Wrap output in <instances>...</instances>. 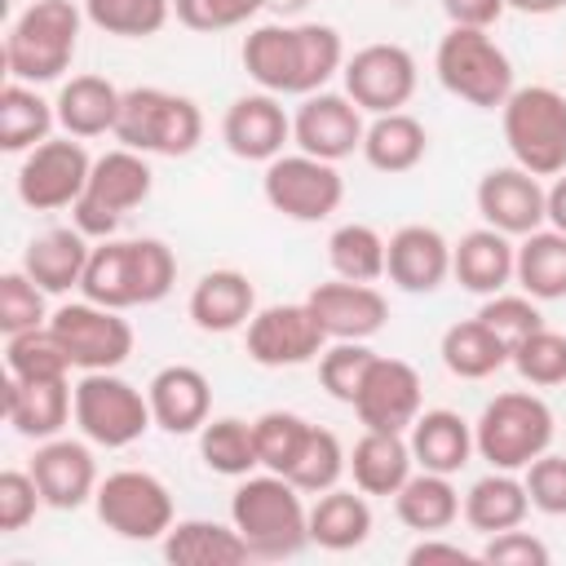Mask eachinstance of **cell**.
<instances>
[{
  "mask_svg": "<svg viewBox=\"0 0 566 566\" xmlns=\"http://www.w3.org/2000/svg\"><path fill=\"white\" fill-rule=\"evenodd\" d=\"M177 283V256L159 239H102L84 265L80 292L106 310L155 305Z\"/></svg>",
  "mask_w": 566,
  "mask_h": 566,
  "instance_id": "cell-1",
  "label": "cell"
},
{
  "mask_svg": "<svg viewBox=\"0 0 566 566\" xmlns=\"http://www.w3.org/2000/svg\"><path fill=\"white\" fill-rule=\"evenodd\" d=\"M230 522L261 562L296 557L310 544V509L283 473H248L230 495Z\"/></svg>",
  "mask_w": 566,
  "mask_h": 566,
  "instance_id": "cell-2",
  "label": "cell"
},
{
  "mask_svg": "<svg viewBox=\"0 0 566 566\" xmlns=\"http://www.w3.org/2000/svg\"><path fill=\"white\" fill-rule=\"evenodd\" d=\"M80 22L84 4L75 0H31L4 35L9 75L22 84H49L71 71V57L80 49Z\"/></svg>",
  "mask_w": 566,
  "mask_h": 566,
  "instance_id": "cell-3",
  "label": "cell"
},
{
  "mask_svg": "<svg viewBox=\"0 0 566 566\" xmlns=\"http://www.w3.org/2000/svg\"><path fill=\"white\" fill-rule=\"evenodd\" d=\"M115 137L128 150L177 159V155H190L203 142V115H199V106L190 97L155 88V84H142V88L124 93L119 119H115Z\"/></svg>",
  "mask_w": 566,
  "mask_h": 566,
  "instance_id": "cell-4",
  "label": "cell"
},
{
  "mask_svg": "<svg viewBox=\"0 0 566 566\" xmlns=\"http://www.w3.org/2000/svg\"><path fill=\"white\" fill-rule=\"evenodd\" d=\"M473 442H478V455L491 464V469H526L535 455L548 451L553 442V411L539 394H526V389H509V394H495L478 424H473Z\"/></svg>",
  "mask_w": 566,
  "mask_h": 566,
  "instance_id": "cell-5",
  "label": "cell"
},
{
  "mask_svg": "<svg viewBox=\"0 0 566 566\" xmlns=\"http://www.w3.org/2000/svg\"><path fill=\"white\" fill-rule=\"evenodd\" d=\"M500 115H504V142L517 168L535 177L566 172V97L557 88L548 84L513 88Z\"/></svg>",
  "mask_w": 566,
  "mask_h": 566,
  "instance_id": "cell-6",
  "label": "cell"
},
{
  "mask_svg": "<svg viewBox=\"0 0 566 566\" xmlns=\"http://www.w3.org/2000/svg\"><path fill=\"white\" fill-rule=\"evenodd\" d=\"M433 71H438V80H442V88L451 97H460V102H469L478 111H495L513 93L509 53L486 31H473V27H451L438 40Z\"/></svg>",
  "mask_w": 566,
  "mask_h": 566,
  "instance_id": "cell-7",
  "label": "cell"
},
{
  "mask_svg": "<svg viewBox=\"0 0 566 566\" xmlns=\"http://www.w3.org/2000/svg\"><path fill=\"white\" fill-rule=\"evenodd\" d=\"M150 164L142 150H128V146H115L106 155L93 159V172H88V186L84 195L75 199V226L88 234V239H111L119 217L133 212L137 203L150 199Z\"/></svg>",
  "mask_w": 566,
  "mask_h": 566,
  "instance_id": "cell-8",
  "label": "cell"
},
{
  "mask_svg": "<svg viewBox=\"0 0 566 566\" xmlns=\"http://www.w3.org/2000/svg\"><path fill=\"white\" fill-rule=\"evenodd\" d=\"M75 424L88 442L106 447V451H119V447H133L150 424V398L119 380L115 371H84L80 385H75Z\"/></svg>",
  "mask_w": 566,
  "mask_h": 566,
  "instance_id": "cell-9",
  "label": "cell"
},
{
  "mask_svg": "<svg viewBox=\"0 0 566 566\" xmlns=\"http://www.w3.org/2000/svg\"><path fill=\"white\" fill-rule=\"evenodd\" d=\"M97 517L119 539H164L172 531V491L146 469H115L97 482Z\"/></svg>",
  "mask_w": 566,
  "mask_h": 566,
  "instance_id": "cell-10",
  "label": "cell"
},
{
  "mask_svg": "<svg viewBox=\"0 0 566 566\" xmlns=\"http://www.w3.org/2000/svg\"><path fill=\"white\" fill-rule=\"evenodd\" d=\"M261 195L274 212L292 217V221H323L340 208L345 181H340L336 164L296 150V155H279V159L265 164Z\"/></svg>",
  "mask_w": 566,
  "mask_h": 566,
  "instance_id": "cell-11",
  "label": "cell"
},
{
  "mask_svg": "<svg viewBox=\"0 0 566 566\" xmlns=\"http://www.w3.org/2000/svg\"><path fill=\"white\" fill-rule=\"evenodd\" d=\"M119 314L124 310H106L97 301H71L49 318V327L62 340L71 367H80V371H115L133 354V327Z\"/></svg>",
  "mask_w": 566,
  "mask_h": 566,
  "instance_id": "cell-12",
  "label": "cell"
},
{
  "mask_svg": "<svg viewBox=\"0 0 566 566\" xmlns=\"http://www.w3.org/2000/svg\"><path fill=\"white\" fill-rule=\"evenodd\" d=\"M88 172H93V159L80 146V137L40 142L27 150V159L18 168V199L35 212L75 208V199L88 186Z\"/></svg>",
  "mask_w": 566,
  "mask_h": 566,
  "instance_id": "cell-13",
  "label": "cell"
},
{
  "mask_svg": "<svg viewBox=\"0 0 566 566\" xmlns=\"http://www.w3.org/2000/svg\"><path fill=\"white\" fill-rule=\"evenodd\" d=\"M340 75L349 102L367 115L402 111L416 93V57L402 44H363L354 57H345Z\"/></svg>",
  "mask_w": 566,
  "mask_h": 566,
  "instance_id": "cell-14",
  "label": "cell"
},
{
  "mask_svg": "<svg viewBox=\"0 0 566 566\" xmlns=\"http://www.w3.org/2000/svg\"><path fill=\"white\" fill-rule=\"evenodd\" d=\"M327 345L323 323L305 301L292 305H265L248 318V358L261 367H301L314 363Z\"/></svg>",
  "mask_w": 566,
  "mask_h": 566,
  "instance_id": "cell-15",
  "label": "cell"
},
{
  "mask_svg": "<svg viewBox=\"0 0 566 566\" xmlns=\"http://www.w3.org/2000/svg\"><path fill=\"white\" fill-rule=\"evenodd\" d=\"M473 199H478L482 221L495 226V230L509 234V239H513V234L526 239L531 230H539V226L548 221V190L539 186L535 172H526V168H517V164H513V168H491V172H482Z\"/></svg>",
  "mask_w": 566,
  "mask_h": 566,
  "instance_id": "cell-16",
  "label": "cell"
},
{
  "mask_svg": "<svg viewBox=\"0 0 566 566\" xmlns=\"http://www.w3.org/2000/svg\"><path fill=\"white\" fill-rule=\"evenodd\" d=\"M363 133H367V124H363V111L349 102V93H323L318 88L301 102V111L292 119V142L305 155L327 159V164L363 150Z\"/></svg>",
  "mask_w": 566,
  "mask_h": 566,
  "instance_id": "cell-17",
  "label": "cell"
},
{
  "mask_svg": "<svg viewBox=\"0 0 566 566\" xmlns=\"http://www.w3.org/2000/svg\"><path fill=\"white\" fill-rule=\"evenodd\" d=\"M354 411L363 420V429H380V433H407L411 420L420 416V371L402 358H385L376 354Z\"/></svg>",
  "mask_w": 566,
  "mask_h": 566,
  "instance_id": "cell-18",
  "label": "cell"
},
{
  "mask_svg": "<svg viewBox=\"0 0 566 566\" xmlns=\"http://www.w3.org/2000/svg\"><path fill=\"white\" fill-rule=\"evenodd\" d=\"M292 137V119L283 111V102L274 93H248V97H234L226 119H221V142L234 159H248V164H270L283 155Z\"/></svg>",
  "mask_w": 566,
  "mask_h": 566,
  "instance_id": "cell-19",
  "label": "cell"
},
{
  "mask_svg": "<svg viewBox=\"0 0 566 566\" xmlns=\"http://www.w3.org/2000/svg\"><path fill=\"white\" fill-rule=\"evenodd\" d=\"M305 305L314 310V318L323 323L327 340H367L385 327L389 318V301L371 287V283H349V279H336V283H318Z\"/></svg>",
  "mask_w": 566,
  "mask_h": 566,
  "instance_id": "cell-20",
  "label": "cell"
},
{
  "mask_svg": "<svg viewBox=\"0 0 566 566\" xmlns=\"http://www.w3.org/2000/svg\"><path fill=\"white\" fill-rule=\"evenodd\" d=\"M31 478L44 495L49 509H80L84 500L97 495V464H93V451L75 438H49L35 460H31Z\"/></svg>",
  "mask_w": 566,
  "mask_h": 566,
  "instance_id": "cell-21",
  "label": "cell"
},
{
  "mask_svg": "<svg viewBox=\"0 0 566 566\" xmlns=\"http://www.w3.org/2000/svg\"><path fill=\"white\" fill-rule=\"evenodd\" d=\"M385 274L402 292H438L451 274V243L433 226H402L385 243Z\"/></svg>",
  "mask_w": 566,
  "mask_h": 566,
  "instance_id": "cell-22",
  "label": "cell"
},
{
  "mask_svg": "<svg viewBox=\"0 0 566 566\" xmlns=\"http://www.w3.org/2000/svg\"><path fill=\"white\" fill-rule=\"evenodd\" d=\"M146 398H150L155 424L168 433H199L208 424V411H212V385L190 363L159 367L146 385Z\"/></svg>",
  "mask_w": 566,
  "mask_h": 566,
  "instance_id": "cell-23",
  "label": "cell"
},
{
  "mask_svg": "<svg viewBox=\"0 0 566 566\" xmlns=\"http://www.w3.org/2000/svg\"><path fill=\"white\" fill-rule=\"evenodd\" d=\"M4 416L22 438L49 442L75 416V389L62 380H4Z\"/></svg>",
  "mask_w": 566,
  "mask_h": 566,
  "instance_id": "cell-24",
  "label": "cell"
},
{
  "mask_svg": "<svg viewBox=\"0 0 566 566\" xmlns=\"http://www.w3.org/2000/svg\"><path fill=\"white\" fill-rule=\"evenodd\" d=\"M243 71L265 88V93H292L301 97V44H296V27H283V22H265V27H252L243 35Z\"/></svg>",
  "mask_w": 566,
  "mask_h": 566,
  "instance_id": "cell-25",
  "label": "cell"
},
{
  "mask_svg": "<svg viewBox=\"0 0 566 566\" xmlns=\"http://www.w3.org/2000/svg\"><path fill=\"white\" fill-rule=\"evenodd\" d=\"M407 442H411V460L429 473H460L469 464V455L478 451L473 442V429L460 411H447V407H433V411H420L407 429Z\"/></svg>",
  "mask_w": 566,
  "mask_h": 566,
  "instance_id": "cell-26",
  "label": "cell"
},
{
  "mask_svg": "<svg viewBox=\"0 0 566 566\" xmlns=\"http://www.w3.org/2000/svg\"><path fill=\"white\" fill-rule=\"evenodd\" d=\"M513 261H517V248L495 226L469 230L451 248V274H455V283L464 292H478V296L504 292V283L513 279Z\"/></svg>",
  "mask_w": 566,
  "mask_h": 566,
  "instance_id": "cell-27",
  "label": "cell"
},
{
  "mask_svg": "<svg viewBox=\"0 0 566 566\" xmlns=\"http://www.w3.org/2000/svg\"><path fill=\"white\" fill-rule=\"evenodd\" d=\"M93 248H88V234L80 226H57V230H44L27 243L22 252V270L44 287V292H71L80 287L84 279V265H88Z\"/></svg>",
  "mask_w": 566,
  "mask_h": 566,
  "instance_id": "cell-28",
  "label": "cell"
},
{
  "mask_svg": "<svg viewBox=\"0 0 566 566\" xmlns=\"http://www.w3.org/2000/svg\"><path fill=\"white\" fill-rule=\"evenodd\" d=\"M256 314V287L243 270H208L190 292V318L199 332H234Z\"/></svg>",
  "mask_w": 566,
  "mask_h": 566,
  "instance_id": "cell-29",
  "label": "cell"
},
{
  "mask_svg": "<svg viewBox=\"0 0 566 566\" xmlns=\"http://www.w3.org/2000/svg\"><path fill=\"white\" fill-rule=\"evenodd\" d=\"M119 102L124 93L102 80V75H71L53 102L57 111V124L66 128V137H102V133H115V119H119Z\"/></svg>",
  "mask_w": 566,
  "mask_h": 566,
  "instance_id": "cell-30",
  "label": "cell"
},
{
  "mask_svg": "<svg viewBox=\"0 0 566 566\" xmlns=\"http://www.w3.org/2000/svg\"><path fill=\"white\" fill-rule=\"evenodd\" d=\"M164 557L172 566H239L252 557V548L243 544V535L221 522H208V517H186V522H172V531L164 535Z\"/></svg>",
  "mask_w": 566,
  "mask_h": 566,
  "instance_id": "cell-31",
  "label": "cell"
},
{
  "mask_svg": "<svg viewBox=\"0 0 566 566\" xmlns=\"http://www.w3.org/2000/svg\"><path fill=\"white\" fill-rule=\"evenodd\" d=\"M411 442L402 433L363 429V438L349 451V473L363 495H398V486L411 478Z\"/></svg>",
  "mask_w": 566,
  "mask_h": 566,
  "instance_id": "cell-32",
  "label": "cell"
},
{
  "mask_svg": "<svg viewBox=\"0 0 566 566\" xmlns=\"http://www.w3.org/2000/svg\"><path fill=\"white\" fill-rule=\"evenodd\" d=\"M429 150V133L416 115L407 111H389V115H376L363 133V159L376 168V172H411Z\"/></svg>",
  "mask_w": 566,
  "mask_h": 566,
  "instance_id": "cell-33",
  "label": "cell"
},
{
  "mask_svg": "<svg viewBox=\"0 0 566 566\" xmlns=\"http://www.w3.org/2000/svg\"><path fill=\"white\" fill-rule=\"evenodd\" d=\"M464 522L482 535H495V531H509V526H522L526 513H531V495H526V482H517L509 469H491L486 478H478L460 504Z\"/></svg>",
  "mask_w": 566,
  "mask_h": 566,
  "instance_id": "cell-34",
  "label": "cell"
},
{
  "mask_svg": "<svg viewBox=\"0 0 566 566\" xmlns=\"http://www.w3.org/2000/svg\"><path fill=\"white\" fill-rule=\"evenodd\" d=\"M371 535V509L363 500V491H323L310 509V544L327 548V553H349L358 544H367Z\"/></svg>",
  "mask_w": 566,
  "mask_h": 566,
  "instance_id": "cell-35",
  "label": "cell"
},
{
  "mask_svg": "<svg viewBox=\"0 0 566 566\" xmlns=\"http://www.w3.org/2000/svg\"><path fill=\"white\" fill-rule=\"evenodd\" d=\"M394 513L402 526L420 531V535H433V531H447L455 517H460V491L451 486L447 473H411L398 495H394Z\"/></svg>",
  "mask_w": 566,
  "mask_h": 566,
  "instance_id": "cell-36",
  "label": "cell"
},
{
  "mask_svg": "<svg viewBox=\"0 0 566 566\" xmlns=\"http://www.w3.org/2000/svg\"><path fill=\"white\" fill-rule=\"evenodd\" d=\"M513 279L526 296L535 301H562L566 296V234L562 230H531L517 243V261H513Z\"/></svg>",
  "mask_w": 566,
  "mask_h": 566,
  "instance_id": "cell-37",
  "label": "cell"
},
{
  "mask_svg": "<svg viewBox=\"0 0 566 566\" xmlns=\"http://www.w3.org/2000/svg\"><path fill=\"white\" fill-rule=\"evenodd\" d=\"M442 363L460 380H486L509 363V345L482 318H464L442 332Z\"/></svg>",
  "mask_w": 566,
  "mask_h": 566,
  "instance_id": "cell-38",
  "label": "cell"
},
{
  "mask_svg": "<svg viewBox=\"0 0 566 566\" xmlns=\"http://www.w3.org/2000/svg\"><path fill=\"white\" fill-rule=\"evenodd\" d=\"M53 119H57V111L35 93V84L9 80L0 88V150L18 155V150H31V146L49 142Z\"/></svg>",
  "mask_w": 566,
  "mask_h": 566,
  "instance_id": "cell-39",
  "label": "cell"
},
{
  "mask_svg": "<svg viewBox=\"0 0 566 566\" xmlns=\"http://www.w3.org/2000/svg\"><path fill=\"white\" fill-rule=\"evenodd\" d=\"M327 261L336 270V279L349 283H376L385 274V239L376 226L367 221H345L332 230L327 239Z\"/></svg>",
  "mask_w": 566,
  "mask_h": 566,
  "instance_id": "cell-40",
  "label": "cell"
},
{
  "mask_svg": "<svg viewBox=\"0 0 566 566\" xmlns=\"http://www.w3.org/2000/svg\"><path fill=\"white\" fill-rule=\"evenodd\" d=\"M199 455L212 473L221 478H248L261 460H256V438L252 424L239 416H217L199 429Z\"/></svg>",
  "mask_w": 566,
  "mask_h": 566,
  "instance_id": "cell-41",
  "label": "cell"
},
{
  "mask_svg": "<svg viewBox=\"0 0 566 566\" xmlns=\"http://www.w3.org/2000/svg\"><path fill=\"white\" fill-rule=\"evenodd\" d=\"M345 469H349V455H345L340 438L332 429L310 424V433H305V442H301V451H296V460H292V469L283 478L301 495H323V491H332L340 482Z\"/></svg>",
  "mask_w": 566,
  "mask_h": 566,
  "instance_id": "cell-42",
  "label": "cell"
},
{
  "mask_svg": "<svg viewBox=\"0 0 566 566\" xmlns=\"http://www.w3.org/2000/svg\"><path fill=\"white\" fill-rule=\"evenodd\" d=\"M84 18L119 40H150L168 27L172 0H84Z\"/></svg>",
  "mask_w": 566,
  "mask_h": 566,
  "instance_id": "cell-43",
  "label": "cell"
},
{
  "mask_svg": "<svg viewBox=\"0 0 566 566\" xmlns=\"http://www.w3.org/2000/svg\"><path fill=\"white\" fill-rule=\"evenodd\" d=\"M4 363H9V376H18V380H62L71 371V358H66V349L53 336L49 323L9 336L4 340Z\"/></svg>",
  "mask_w": 566,
  "mask_h": 566,
  "instance_id": "cell-44",
  "label": "cell"
},
{
  "mask_svg": "<svg viewBox=\"0 0 566 566\" xmlns=\"http://www.w3.org/2000/svg\"><path fill=\"white\" fill-rule=\"evenodd\" d=\"M305 433H310V420L296 416V411H265V416H256L252 420V438H256L261 469L287 473L296 451H301V442H305Z\"/></svg>",
  "mask_w": 566,
  "mask_h": 566,
  "instance_id": "cell-45",
  "label": "cell"
},
{
  "mask_svg": "<svg viewBox=\"0 0 566 566\" xmlns=\"http://www.w3.org/2000/svg\"><path fill=\"white\" fill-rule=\"evenodd\" d=\"M371 363H376V349H367V340H336L332 349L318 354V380H323V389L336 402H349L354 407V398H358Z\"/></svg>",
  "mask_w": 566,
  "mask_h": 566,
  "instance_id": "cell-46",
  "label": "cell"
},
{
  "mask_svg": "<svg viewBox=\"0 0 566 566\" xmlns=\"http://www.w3.org/2000/svg\"><path fill=\"white\" fill-rule=\"evenodd\" d=\"M509 363L517 367V376L526 385H539V389L562 385L566 380V336L553 327H535L522 345H513Z\"/></svg>",
  "mask_w": 566,
  "mask_h": 566,
  "instance_id": "cell-47",
  "label": "cell"
},
{
  "mask_svg": "<svg viewBox=\"0 0 566 566\" xmlns=\"http://www.w3.org/2000/svg\"><path fill=\"white\" fill-rule=\"evenodd\" d=\"M44 287L27 270H9L0 279V332L18 336L31 327H44Z\"/></svg>",
  "mask_w": 566,
  "mask_h": 566,
  "instance_id": "cell-48",
  "label": "cell"
},
{
  "mask_svg": "<svg viewBox=\"0 0 566 566\" xmlns=\"http://www.w3.org/2000/svg\"><path fill=\"white\" fill-rule=\"evenodd\" d=\"M478 318L509 345V354H513V345H522L535 327H544V314H539V305H535V296H513V292H495V296H486L482 301V310H478Z\"/></svg>",
  "mask_w": 566,
  "mask_h": 566,
  "instance_id": "cell-49",
  "label": "cell"
},
{
  "mask_svg": "<svg viewBox=\"0 0 566 566\" xmlns=\"http://www.w3.org/2000/svg\"><path fill=\"white\" fill-rule=\"evenodd\" d=\"M265 0H172V13L190 31H230L256 18Z\"/></svg>",
  "mask_w": 566,
  "mask_h": 566,
  "instance_id": "cell-50",
  "label": "cell"
},
{
  "mask_svg": "<svg viewBox=\"0 0 566 566\" xmlns=\"http://www.w3.org/2000/svg\"><path fill=\"white\" fill-rule=\"evenodd\" d=\"M526 495H531V509L548 513V517H566V455H535L526 464Z\"/></svg>",
  "mask_w": 566,
  "mask_h": 566,
  "instance_id": "cell-51",
  "label": "cell"
},
{
  "mask_svg": "<svg viewBox=\"0 0 566 566\" xmlns=\"http://www.w3.org/2000/svg\"><path fill=\"white\" fill-rule=\"evenodd\" d=\"M40 504H44V495H40L31 469L27 473L22 469H4L0 473V531H22L35 517Z\"/></svg>",
  "mask_w": 566,
  "mask_h": 566,
  "instance_id": "cell-52",
  "label": "cell"
},
{
  "mask_svg": "<svg viewBox=\"0 0 566 566\" xmlns=\"http://www.w3.org/2000/svg\"><path fill=\"white\" fill-rule=\"evenodd\" d=\"M478 557L491 566H548V544L531 531L509 526V531H495Z\"/></svg>",
  "mask_w": 566,
  "mask_h": 566,
  "instance_id": "cell-53",
  "label": "cell"
},
{
  "mask_svg": "<svg viewBox=\"0 0 566 566\" xmlns=\"http://www.w3.org/2000/svg\"><path fill=\"white\" fill-rule=\"evenodd\" d=\"M504 0H442V13L451 18V27H473V31H491L504 18Z\"/></svg>",
  "mask_w": 566,
  "mask_h": 566,
  "instance_id": "cell-54",
  "label": "cell"
},
{
  "mask_svg": "<svg viewBox=\"0 0 566 566\" xmlns=\"http://www.w3.org/2000/svg\"><path fill=\"white\" fill-rule=\"evenodd\" d=\"M407 562L411 566H424V562H455V566H464V562H473V553H464L460 544H447V539H420L407 553Z\"/></svg>",
  "mask_w": 566,
  "mask_h": 566,
  "instance_id": "cell-55",
  "label": "cell"
},
{
  "mask_svg": "<svg viewBox=\"0 0 566 566\" xmlns=\"http://www.w3.org/2000/svg\"><path fill=\"white\" fill-rule=\"evenodd\" d=\"M548 226L566 234V172H557V181L548 186Z\"/></svg>",
  "mask_w": 566,
  "mask_h": 566,
  "instance_id": "cell-56",
  "label": "cell"
},
{
  "mask_svg": "<svg viewBox=\"0 0 566 566\" xmlns=\"http://www.w3.org/2000/svg\"><path fill=\"white\" fill-rule=\"evenodd\" d=\"M504 4L517 9V13H531V18H548V13L566 9V0H504Z\"/></svg>",
  "mask_w": 566,
  "mask_h": 566,
  "instance_id": "cell-57",
  "label": "cell"
},
{
  "mask_svg": "<svg viewBox=\"0 0 566 566\" xmlns=\"http://www.w3.org/2000/svg\"><path fill=\"white\" fill-rule=\"evenodd\" d=\"M265 4H270V9H279L283 18H292V13H301L310 0H265Z\"/></svg>",
  "mask_w": 566,
  "mask_h": 566,
  "instance_id": "cell-58",
  "label": "cell"
}]
</instances>
